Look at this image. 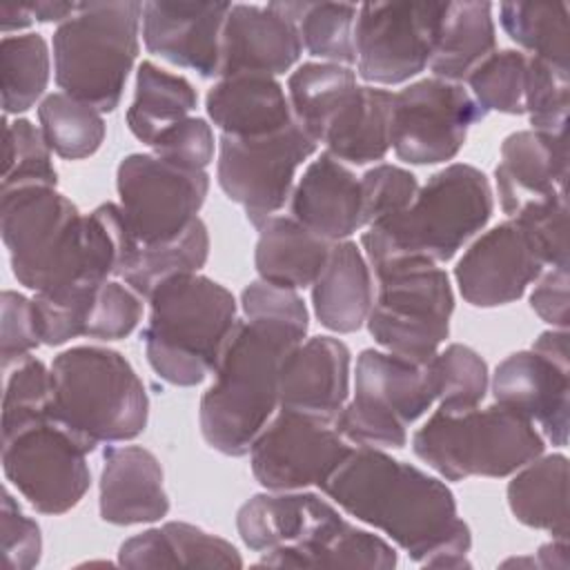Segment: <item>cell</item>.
<instances>
[{
    "instance_id": "20",
    "label": "cell",
    "mask_w": 570,
    "mask_h": 570,
    "mask_svg": "<svg viewBox=\"0 0 570 570\" xmlns=\"http://www.w3.org/2000/svg\"><path fill=\"white\" fill-rule=\"evenodd\" d=\"M503 214L514 218L528 205L566 194L568 142L566 134L521 129L501 142L494 169Z\"/></svg>"
},
{
    "instance_id": "21",
    "label": "cell",
    "mask_w": 570,
    "mask_h": 570,
    "mask_svg": "<svg viewBox=\"0 0 570 570\" xmlns=\"http://www.w3.org/2000/svg\"><path fill=\"white\" fill-rule=\"evenodd\" d=\"M303 51L294 20L274 7L232 4L220 40L218 78L238 73H285Z\"/></svg>"
},
{
    "instance_id": "23",
    "label": "cell",
    "mask_w": 570,
    "mask_h": 570,
    "mask_svg": "<svg viewBox=\"0 0 570 570\" xmlns=\"http://www.w3.org/2000/svg\"><path fill=\"white\" fill-rule=\"evenodd\" d=\"M100 519L111 525L160 521L169 512L158 459L142 445H107L100 472Z\"/></svg>"
},
{
    "instance_id": "28",
    "label": "cell",
    "mask_w": 570,
    "mask_h": 570,
    "mask_svg": "<svg viewBox=\"0 0 570 570\" xmlns=\"http://www.w3.org/2000/svg\"><path fill=\"white\" fill-rule=\"evenodd\" d=\"M118 563L125 568H240L238 550L198 525L167 521L129 537L118 550Z\"/></svg>"
},
{
    "instance_id": "43",
    "label": "cell",
    "mask_w": 570,
    "mask_h": 570,
    "mask_svg": "<svg viewBox=\"0 0 570 570\" xmlns=\"http://www.w3.org/2000/svg\"><path fill=\"white\" fill-rule=\"evenodd\" d=\"M528 56L517 49L492 51L470 76V94L481 109L519 116L525 114L523 89H525Z\"/></svg>"
},
{
    "instance_id": "53",
    "label": "cell",
    "mask_w": 570,
    "mask_h": 570,
    "mask_svg": "<svg viewBox=\"0 0 570 570\" xmlns=\"http://www.w3.org/2000/svg\"><path fill=\"white\" fill-rule=\"evenodd\" d=\"M568 267H552L541 274L532 294L530 307L534 314L557 330L568 327Z\"/></svg>"
},
{
    "instance_id": "44",
    "label": "cell",
    "mask_w": 570,
    "mask_h": 570,
    "mask_svg": "<svg viewBox=\"0 0 570 570\" xmlns=\"http://www.w3.org/2000/svg\"><path fill=\"white\" fill-rule=\"evenodd\" d=\"M98 285L100 283L91 281H73L60 287L36 292L31 298L36 327L45 345H62L71 338L85 336L89 305Z\"/></svg>"
},
{
    "instance_id": "18",
    "label": "cell",
    "mask_w": 570,
    "mask_h": 570,
    "mask_svg": "<svg viewBox=\"0 0 570 570\" xmlns=\"http://www.w3.org/2000/svg\"><path fill=\"white\" fill-rule=\"evenodd\" d=\"M229 2H142V40L149 53L203 78L220 73V40Z\"/></svg>"
},
{
    "instance_id": "16",
    "label": "cell",
    "mask_w": 570,
    "mask_h": 570,
    "mask_svg": "<svg viewBox=\"0 0 570 570\" xmlns=\"http://www.w3.org/2000/svg\"><path fill=\"white\" fill-rule=\"evenodd\" d=\"M352 448L334 419L281 407L249 448L252 474L274 492L321 488Z\"/></svg>"
},
{
    "instance_id": "14",
    "label": "cell",
    "mask_w": 570,
    "mask_h": 570,
    "mask_svg": "<svg viewBox=\"0 0 570 570\" xmlns=\"http://www.w3.org/2000/svg\"><path fill=\"white\" fill-rule=\"evenodd\" d=\"M485 116L463 85L421 78L394 94L390 147L410 165L445 163L461 151L470 125Z\"/></svg>"
},
{
    "instance_id": "37",
    "label": "cell",
    "mask_w": 570,
    "mask_h": 570,
    "mask_svg": "<svg viewBox=\"0 0 570 570\" xmlns=\"http://www.w3.org/2000/svg\"><path fill=\"white\" fill-rule=\"evenodd\" d=\"M209 256V234L200 218H196L180 236L158 245H140L125 265L120 278L142 298L171 276L198 272Z\"/></svg>"
},
{
    "instance_id": "10",
    "label": "cell",
    "mask_w": 570,
    "mask_h": 570,
    "mask_svg": "<svg viewBox=\"0 0 570 570\" xmlns=\"http://www.w3.org/2000/svg\"><path fill=\"white\" fill-rule=\"evenodd\" d=\"M436 401L430 361L363 350L356 358L354 399L336 414L341 436L356 448H403L407 425L421 419Z\"/></svg>"
},
{
    "instance_id": "32",
    "label": "cell",
    "mask_w": 570,
    "mask_h": 570,
    "mask_svg": "<svg viewBox=\"0 0 570 570\" xmlns=\"http://www.w3.org/2000/svg\"><path fill=\"white\" fill-rule=\"evenodd\" d=\"M492 51H497L492 4L448 2L428 69L434 78L461 85Z\"/></svg>"
},
{
    "instance_id": "4",
    "label": "cell",
    "mask_w": 570,
    "mask_h": 570,
    "mask_svg": "<svg viewBox=\"0 0 570 570\" xmlns=\"http://www.w3.org/2000/svg\"><path fill=\"white\" fill-rule=\"evenodd\" d=\"M236 323V298L227 287L198 272L171 276L149 296L147 363L171 385H198L216 370Z\"/></svg>"
},
{
    "instance_id": "33",
    "label": "cell",
    "mask_w": 570,
    "mask_h": 570,
    "mask_svg": "<svg viewBox=\"0 0 570 570\" xmlns=\"http://www.w3.org/2000/svg\"><path fill=\"white\" fill-rule=\"evenodd\" d=\"M508 505L517 521L568 541V459L537 456L508 483Z\"/></svg>"
},
{
    "instance_id": "55",
    "label": "cell",
    "mask_w": 570,
    "mask_h": 570,
    "mask_svg": "<svg viewBox=\"0 0 570 570\" xmlns=\"http://www.w3.org/2000/svg\"><path fill=\"white\" fill-rule=\"evenodd\" d=\"M0 20H2V31L9 36V31H20L33 22L31 11L27 4H2L0 7Z\"/></svg>"
},
{
    "instance_id": "25",
    "label": "cell",
    "mask_w": 570,
    "mask_h": 570,
    "mask_svg": "<svg viewBox=\"0 0 570 570\" xmlns=\"http://www.w3.org/2000/svg\"><path fill=\"white\" fill-rule=\"evenodd\" d=\"M341 519V512L314 492L285 490L254 494L238 508L236 528L254 552L298 546Z\"/></svg>"
},
{
    "instance_id": "11",
    "label": "cell",
    "mask_w": 570,
    "mask_h": 570,
    "mask_svg": "<svg viewBox=\"0 0 570 570\" xmlns=\"http://www.w3.org/2000/svg\"><path fill=\"white\" fill-rule=\"evenodd\" d=\"M94 448L53 412L2 432L7 481L36 512L65 514L91 483L87 454Z\"/></svg>"
},
{
    "instance_id": "45",
    "label": "cell",
    "mask_w": 570,
    "mask_h": 570,
    "mask_svg": "<svg viewBox=\"0 0 570 570\" xmlns=\"http://www.w3.org/2000/svg\"><path fill=\"white\" fill-rule=\"evenodd\" d=\"M523 107L534 131L566 134L570 107V67L530 56L525 67Z\"/></svg>"
},
{
    "instance_id": "50",
    "label": "cell",
    "mask_w": 570,
    "mask_h": 570,
    "mask_svg": "<svg viewBox=\"0 0 570 570\" xmlns=\"http://www.w3.org/2000/svg\"><path fill=\"white\" fill-rule=\"evenodd\" d=\"M154 156L185 167L205 169L214 160V131L205 118H185L165 129L151 142Z\"/></svg>"
},
{
    "instance_id": "47",
    "label": "cell",
    "mask_w": 570,
    "mask_h": 570,
    "mask_svg": "<svg viewBox=\"0 0 570 570\" xmlns=\"http://www.w3.org/2000/svg\"><path fill=\"white\" fill-rule=\"evenodd\" d=\"M142 318V296L129 285L118 281H105L96 287L85 336L98 341H118L129 336Z\"/></svg>"
},
{
    "instance_id": "27",
    "label": "cell",
    "mask_w": 570,
    "mask_h": 570,
    "mask_svg": "<svg viewBox=\"0 0 570 570\" xmlns=\"http://www.w3.org/2000/svg\"><path fill=\"white\" fill-rule=\"evenodd\" d=\"M370 263L352 240L332 245L327 263L312 285L314 314L323 327L350 334L365 321L374 303Z\"/></svg>"
},
{
    "instance_id": "3",
    "label": "cell",
    "mask_w": 570,
    "mask_h": 570,
    "mask_svg": "<svg viewBox=\"0 0 570 570\" xmlns=\"http://www.w3.org/2000/svg\"><path fill=\"white\" fill-rule=\"evenodd\" d=\"M494 209L488 176L474 165L452 163L419 187L407 209L372 223L361 245L372 269L403 258L450 261Z\"/></svg>"
},
{
    "instance_id": "7",
    "label": "cell",
    "mask_w": 570,
    "mask_h": 570,
    "mask_svg": "<svg viewBox=\"0 0 570 570\" xmlns=\"http://www.w3.org/2000/svg\"><path fill=\"white\" fill-rule=\"evenodd\" d=\"M546 439L523 414L494 403L483 410H436L412 436V452L445 481L501 479L541 456Z\"/></svg>"
},
{
    "instance_id": "46",
    "label": "cell",
    "mask_w": 570,
    "mask_h": 570,
    "mask_svg": "<svg viewBox=\"0 0 570 570\" xmlns=\"http://www.w3.org/2000/svg\"><path fill=\"white\" fill-rule=\"evenodd\" d=\"M53 412V376L33 354L13 365L2 396V432Z\"/></svg>"
},
{
    "instance_id": "30",
    "label": "cell",
    "mask_w": 570,
    "mask_h": 570,
    "mask_svg": "<svg viewBox=\"0 0 570 570\" xmlns=\"http://www.w3.org/2000/svg\"><path fill=\"white\" fill-rule=\"evenodd\" d=\"M332 245L292 216H272L258 227L254 249L258 278L287 289L309 287L323 272Z\"/></svg>"
},
{
    "instance_id": "39",
    "label": "cell",
    "mask_w": 570,
    "mask_h": 570,
    "mask_svg": "<svg viewBox=\"0 0 570 570\" xmlns=\"http://www.w3.org/2000/svg\"><path fill=\"white\" fill-rule=\"evenodd\" d=\"M38 120L49 149L67 160L89 158L100 149L107 134L102 114L65 91L42 98Z\"/></svg>"
},
{
    "instance_id": "17",
    "label": "cell",
    "mask_w": 570,
    "mask_h": 570,
    "mask_svg": "<svg viewBox=\"0 0 570 570\" xmlns=\"http://www.w3.org/2000/svg\"><path fill=\"white\" fill-rule=\"evenodd\" d=\"M543 265L528 232L510 218L481 234L463 252L454 278L470 305L499 307L521 298L528 285L543 274Z\"/></svg>"
},
{
    "instance_id": "6",
    "label": "cell",
    "mask_w": 570,
    "mask_h": 570,
    "mask_svg": "<svg viewBox=\"0 0 570 570\" xmlns=\"http://www.w3.org/2000/svg\"><path fill=\"white\" fill-rule=\"evenodd\" d=\"M142 2H82L53 31V73L58 87L109 114L120 105L138 56Z\"/></svg>"
},
{
    "instance_id": "26",
    "label": "cell",
    "mask_w": 570,
    "mask_h": 570,
    "mask_svg": "<svg viewBox=\"0 0 570 570\" xmlns=\"http://www.w3.org/2000/svg\"><path fill=\"white\" fill-rule=\"evenodd\" d=\"M209 120L229 136H265L294 125L287 91L274 76L220 78L205 98Z\"/></svg>"
},
{
    "instance_id": "15",
    "label": "cell",
    "mask_w": 570,
    "mask_h": 570,
    "mask_svg": "<svg viewBox=\"0 0 570 570\" xmlns=\"http://www.w3.org/2000/svg\"><path fill=\"white\" fill-rule=\"evenodd\" d=\"M448 2H365L358 7L354 47L365 82L399 85L419 76L432 56Z\"/></svg>"
},
{
    "instance_id": "12",
    "label": "cell",
    "mask_w": 570,
    "mask_h": 570,
    "mask_svg": "<svg viewBox=\"0 0 570 570\" xmlns=\"http://www.w3.org/2000/svg\"><path fill=\"white\" fill-rule=\"evenodd\" d=\"M318 142L296 122L265 136L220 134L216 178L229 200L245 209L258 229L294 191L298 167L316 151Z\"/></svg>"
},
{
    "instance_id": "29",
    "label": "cell",
    "mask_w": 570,
    "mask_h": 570,
    "mask_svg": "<svg viewBox=\"0 0 570 570\" xmlns=\"http://www.w3.org/2000/svg\"><path fill=\"white\" fill-rule=\"evenodd\" d=\"M399 563L394 548L345 517L323 528L312 539L263 552L256 566L269 568H367L392 570Z\"/></svg>"
},
{
    "instance_id": "40",
    "label": "cell",
    "mask_w": 570,
    "mask_h": 570,
    "mask_svg": "<svg viewBox=\"0 0 570 570\" xmlns=\"http://www.w3.org/2000/svg\"><path fill=\"white\" fill-rule=\"evenodd\" d=\"M49 71V47L40 33L4 36L0 42L4 116L31 109L47 89Z\"/></svg>"
},
{
    "instance_id": "13",
    "label": "cell",
    "mask_w": 570,
    "mask_h": 570,
    "mask_svg": "<svg viewBox=\"0 0 570 570\" xmlns=\"http://www.w3.org/2000/svg\"><path fill=\"white\" fill-rule=\"evenodd\" d=\"M116 189L127 225L140 245L180 236L209 191L205 169H185L154 154H129L116 171Z\"/></svg>"
},
{
    "instance_id": "31",
    "label": "cell",
    "mask_w": 570,
    "mask_h": 570,
    "mask_svg": "<svg viewBox=\"0 0 570 570\" xmlns=\"http://www.w3.org/2000/svg\"><path fill=\"white\" fill-rule=\"evenodd\" d=\"M392 100L394 94L387 89L356 85L323 136L325 151L352 165L383 160L390 151Z\"/></svg>"
},
{
    "instance_id": "24",
    "label": "cell",
    "mask_w": 570,
    "mask_h": 570,
    "mask_svg": "<svg viewBox=\"0 0 570 570\" xmlns=\"http://www.w3.org/2000/svg\"><path fill=\"white\" fill-rule=\"evenodd\" d=\"M289 212L316 236L330 243L347 240L363 227L361 183L350 167L323 151L294 185Z\"/></svg>"
},
{
    "instance_id": "22",
    "label": "cell",
    "mask_w": 570,
    "mask_h": 570,
    "mask_svg": "<svg viewBox=\"0 0 570 570\" xmlns=\"http://www.w3.org/2000/svg\"><path fill=\"white\" fill-rule=\"evenodd\" d=\"M350 350L334 336H312L283 361L278 379V407L301 410L327 419L347 403Z\"/></svg>"
},
{
    "instance_id": "9",
    "label": "cell",
    "mask_w": 570,
    "mask_h": 570,
    "mask_svg": "<svg viewBox=\"0 0 570 570\" xmlns=\"http://www.w3.org/2000/svg\"><path fill=\"white\" fill-rule=\"evenodd\" d=\"M379 287L367 314L372 338L390 354L428 363L450 334L454 292L445 269L403 258L374 269Z\"/></svg>"
},
{
    "instance_id": "52",
    "label": "cell",
    "mask_w": 570,
    "mask_h": 570,
    "mask_svg": "<svg viewBox=\"0 0 570 570\" xmlns=\"http://www.w3.org/2000/svg\"><path fill=\"white\" fill-rule=\"evenodd\" d=\"M2 307V367L11 370L22 358L31 356V352L42 343L38 327H36V314H33V301L13 292L4 289L0 298Z\"/></svg>"
},
{
    "instance_id": "49",
    "label": "cell",
    "mask_w": 570,
    "mask_h": 570,
    "mask_svg": "<svg viewBox=\"0 0 570 570\" xmlns=\"http://www.w3.org/2000/svg\"><path fill=\"white\" fill-rule=\"evenodd\" d=\"M514 220L532 238L541 261L550 267H568V198L552 196L528 205Z\"/></svg>"
},
{
    "instance_id": "34",
    "label": "cell",
    "mask_w": 570,
    "mask_h": 570,
    "mask_svg": "<svg viewBox=\"0 0 570 570\" xmlns=\"http://www.w3.org/2000/svg\"><path fill=\"white\" fill-rule=\"evenodd\" d=\"M196 102L198 94L187 78L169 73L145 60L136 71V89L127 109V127L140 142L151 147L165 129L189 118Z\"/></svg>"
},
{
    "instance_id": "2",
    "label": "cell",
    "mask_w": 570,
    "mask_h": 570,
    "mask_svg": "<svg viewBox=\"0 0 570 570\" xmlns=\"http://www.w3.org/2000/svg\"><path fill=\"white\" fill-rule=\"evenodd\" d=\"M321 490L347 514L387 534L428 568L470 566L472 532L452 490L421 468L379 448H352Z\"/></svg>"
},
{
    "instance_id": "35",
    "label": "cell",
    "mask_w": 570,
    "mask_h": 570,
    "mask_svg": "<svg viewBox=\"0 0 570 570\" xmlns=\"http://www.w3.org/2000/svg\"><path fill=\"white\" fill-rule=\"evenodd\" d=\"M356 89V71L336 62H303L287 78V100L296 125L323 142V136Z\"/></svg>"
},
{
    "instance_id": "19",
    "label": "cell",
    "mask_w": 570,
    "mask_h": 570,
    "mask_svg": "<svg viewBox=\"0 0 570 570\" xmlns=\"http://www.w3.org/2000/svg\"><path fill=\"white\" fill-rule=\"evenodd\" d=\"M568 358L539 350H521L505 356L492 374L494 401L539 423L541 436L552 445L568 443L570 410Z\"/></svg>"
},
{
    "instance_id": "5",
    "label": "cell",
    "mask_w": 570,
    "mask_h": 570,
    "mask_svg": "<svg viewBox=\"0 0 570 570\" xmlns=\"http://www.w3.org/2000/svg\"><path fill=\"white\" fill-rule=\"evenodd\" d=\"M51 376L53 414L94 450L145 432L147 390L120 352L100 345L69 347L53 358Z\"/></svg>"
},
{
    "instance_id": "36",
    "label": "cell",
    "mask_w": 570,
    "mask_h": 570,
    "mask_svg": "<svg viewBox=\"0 0 570 570\" xmlns=\"http://www.w3.org/2000/svg\"><path fill=\"white\" fill-rule=\"evenodd\" d=\"M269 7L294 20L303 49H307L309 56L321 58V62H336L345 67L356 62V4L285 0L269 2Z\"/></svg>"
},
{
    "instance_id": "48",
    "label": "cell",
    "mask_w": 570,
    "mask_h": 570,
    "mask_svg": "<svg viewBox=\"0 0 570 570\" xmlns=\"http://www.w3.org/2000/svg\"><path fill=\"white\" fill-rule=\"evenodd\" d=\"M358 183L363 227L407 209L419 191L416 176L410 169L390 163L374 165L358 178Z\"/></svg>"
},
{
    "instance_id": "41",
    "label": "cell",
    "mask_w": 570,
    "mask_h": 570,
    "mask_svg": "<svg viewBox=\"0 0 570 570\" xmlns=\"http://www.w3.org/2000/svg\"><path fill=\"white\" fill-rule=\"evenodd\" d=\"M441 412H468L483 401L490 374L488 363L468 345L452 343L430 361Z\"/></svg>"
},
{
    "instance_id": "38",
    "label": "cell",
    "mask_w": 570,
    "mask_h": 570,
    "mask_svg": "<svg viewBox=\"0 0 570 570\" xmlns=\"http://www.w3.org/2000/svg\"><path fill=\"white\" fill-rule=\"evenodd\" d=\"M570 9L566 2H503L499 20L512 42L534 58L570 67Z\"/></svg>"
},
{
    "instance_id": "51",
    "label": "cell",
    "mask_w": 570,
    "mask_h": 570,
    "mask_svg": "<svg viewBox=\"0 0 570 570\" xmlns=\"http://www.w3.org/2000/svg\"><path fill=\"white\" fill-rule=\"evenodd\" d=\"M0 539H2V566L7 570H29L38 566L42 554L40 525L20 510V505L13 501L7 488L2 492Z\"/></svg>"
},
{
    "instance_id": "8",
    "label": "cell",
    "mask_w": 570,
    "mask_h": 570,
    "mask_svg": "<svg viewBox=\"0 0 570 570\" xmlns=\"http://www.w3.org/2000/svg\"><path fill=\"white\" fill-rule=\"evenodd\" d=\"M0 232L11 272L27 289L42 292L87 281L85 214L56 187L2 191Z\"/></svg>"
},
{
    "instance_id": "42",
    "label": "cell",
    "mask_w": 570,
    "mask_h": 570,
    "mask_svg": "<svg viewBox=\"0 0 570 570\" xmlns=\"http://www.w3.org/2000/svg\"><path fill=\"white\" fill-rule=\"evenodd\" d=\"M58 174L51 163V149L31 120H4V167L2 191L20 187H56Z\"/></svg>"
},
{
    "instance_id": "54",
    "label": "cell",
    "mask_w": 570,
    "mask_h": 570,
    "mask_svg": "<svg viewBox=\"0 0 570 570\" xmlns=\"http://www.w3.org/2000/svg\"><path fill=\"white\" fill-rule=\"evenodd\" d=\"M33 20L38 22H65L69 16L78 11L76 2H36L27 4Z\"/></svg>"
},
{
    "instance_id": "1",
    "label": "cell",
    "mask_w": 570,
    "mask_h": 570,
    "mask_svg": "<svg viewBox=\"0 0 570 570\" xmlns=\"http://www.w3.org/2000/svg\"><path fill=\"white\" fill-rule=\"evenodd\" d=\"M240 305L245 318L236 323L198 407L203 439L227 456L247 454L274 416L283 361L309 327L296 289L258 278L240 292Z\"/></svg>"
}]
</instances>
